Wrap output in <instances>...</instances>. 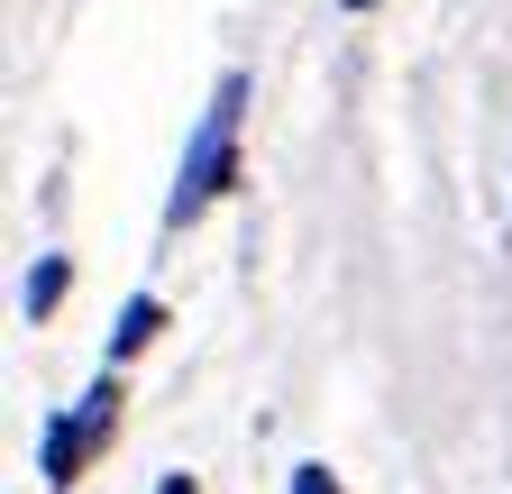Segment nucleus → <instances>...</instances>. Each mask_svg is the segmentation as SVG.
Masks as SVG:
<instances>
[{
  "instance_id": "20e7f679",
  "label": "nucleus",
  "mask_w": 512,
  "mask_h": 494,
  "mask_svg": "<svg viewBox=\"0 0 512 494\" xmlns=\"http://www.w3.org/2000/svg\"><path fill=\"white\" fill-rule=\"evenodd\" d=\"M64 284H74V266H64V257H37V266H28V284H19V312H28V321H46L55 302H64Z\"/></svg>"
},
{
  "instance_id": "39448f33",
  "label": "nucleus",
  "mask_w": 512,
  "mask_h": 494,
  "mask_svg": "<svg viewBox=\"0 0 512 494\" xmlns=\"http://www.w3.org/2000/svg\"><path fill=\"white\" fill-rule=\"evenodd\" d=\"M293 494H339V476L330 467H293Z\"/></svg>"
},
{
  "instance_id": "423d86ee",
  "label": "nucleus",
  "mask_w": 512,
  "mask_h": 494,
  "mask_svg": "<svg viewBox=\"0 0 512 494\" xmlns=\"http://www.w3.org/2000/svg\"><path fill=\"white\" fill-rule=\"evenodd\" d=\"M156 494H202V485H192V476H156Z\"/></svg>"
},
{
  "instance_id": "f257e3e1",
  "label": "nucleus",
  "mask_w": 512,
  "mask_h": 494,
  "mask_svg": "<svg viewBox=\"0 0 512 494\" xmlns=\"http://www.w3.org/2000/svg\"><path fill=\"white\" fill-rule=\"evenodd\" d=\"M238 110H247V74H220V92H211V110H202V129L183 138L174 193H165V229L202 220V211L229 193V174H238Z\"/></svg>"
},
{
  "instance_id": "f03ea898",
  "label": "nucleus",
  "mask_w": 512,
  "mask_h": 494,
  "mask_svg": "<svg viewBox=\"0 0 512 494\" xmlns=\"http://www.w3.org/2000/svg\"><path fill=\"white\" fill-rule=\"evenodd\" d=\"M119 421V385H110V366H101V385L74 403V412H46V430H37V467H46V485L64 494L83 476V458H92V440Z\"/></svg>"
},
{
  "instance_id": "7ed1b4c3",
  "label": "nucleus",
  "mask_w": 512,
  "mask_h": 494,
  "mask_svg": "<svg viewBox=\"0 0 512 494\" xmlns=\"http://www.w3.org/2000/svg\"><path fill=\"white\" fill-rule=\"evenodd\" d=\"M156 330H165V302H156V293H128V302H119V330H110V348H101V366L119 376V366L138 357V348H147Z\"/></svg>"
},
{
  "instance_id": "0eeeda50",
  "label": "nucleus",
  "mask_w": 512,
  "mask_h": 494,
  "mask_svg": "<svg viewBox=\"0 0 512 494\" xmlns=\"http://www.w3.org/2000/svg\"><path fill=\"white\" fill-rule=\"evenodd\" d=\"M348 10H375V0H348Z\"/></svg>"
}]
</instances>
